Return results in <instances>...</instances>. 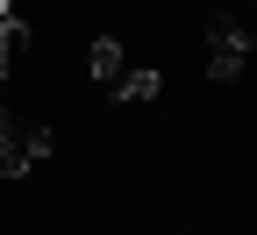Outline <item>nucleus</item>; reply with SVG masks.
<instances>
[{"label": "nucleus", "instance_id": "1", "mask_svg": "<svg viewBox=\"0 0 257 235\" xmlns=\"http://www.w3.org/2000/svg\"><path fill=\"white\" fill-rule=\"evenodd\" d=\"M243 57H250L243 22H214V29H207V79H236Z\"/></svg>", "mask_w": 257, "mask_h": 235}, {"label": "nucleus", "instance_id": "2", "mask_svg": "<svg viewBox=\"0 0 257 235\" xmlns=\"http://www.w3.org/2000/svg\"><path fill=\"white\" fill-rule=\"evenodd\" d=\"M86 72H93V86H121V72H128V57H121V43L114 36H100V43H93V57H86Z\"/></svg>", "mask_w": 257, "mask_h": 235}, {"label": "nucleus", "instance_id": "3", "mask_svg": "<svg viewBox=\"0 0 257 235\" xmlns=\"http://www.w3.org/2000/svg\"><path fill=\"white\" fill-rule=\"evenodd\" d=\"M165 93V72H157V64H136V72H121V86H114V100H128V107H136V100H157Z\"/></svg>", "mask_w": 257, "mask_h": 235}]
</instances>
